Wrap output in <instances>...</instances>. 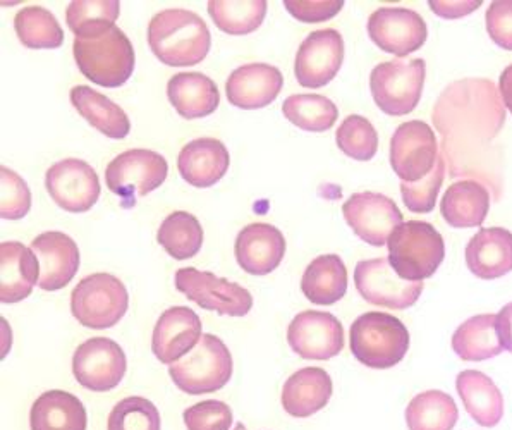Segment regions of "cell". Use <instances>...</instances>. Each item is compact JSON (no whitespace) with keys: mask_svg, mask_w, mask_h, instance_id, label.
I'll return each instance as SVG.
<instances>
[{"mask_svg":"<svg viewBox=\"0 0 512 430\" xmlns=\"http://www.w3.org/2000/svg\"><path fill=\"white\" fill-rule=\"evenodd\" d=\"M334 384L320 367H306L291 375L282 387V406L291 417L308 418L320 412L332 398Z\"/></svg>","mask_w":512,"mask_h":430,"instance_id":"26","label":"cell"},{"mask_svg":"<svg viewBox=\"0 0 512 430\" xmlns=\"http://www.w3.org/2000/svg\"><path fill=\"white\" fill-rule=\"evenodd\" d=\"M284 116L299 129L322 133L334 128L339 111L336 104L322 95H291L282 105Z\"/></svg>","mask_w":512,"mask_h":430,"instance_id":"38","label":"cell"},{"mask_svg":"<svg viewBox=\"0 0 512 430\" xmlns=\"http://www.w3.org/2000/svg\"><path fill=\"white\" fill-rule=\"evenodd\" d=\"M231 157L226 145L215 138H198L179 152L181 178L195 188H210L226 176Z\"/></svg>","mask_w":512,"mask_h":430,"instance_id":"24","label":"cell"},{"mask_svg":"<svg viewBox=\"0 0 512 430\" xmlns=\"http://www.w3.org/2000/svg\"><path fill=\"white\" fill-rule=\"evenodd\" d=\"M177 291L195 301L198 307L214 310L227 317H244L253 308V296L248 289L217 277L212 272L186 267L176 272Z\"/></svg>","mask_w":512,"mask_h":430,"instance_id":"10","label":"cell"},{"mask_svg":"<svg viewBox=\"0 0 512 430\" xmlns=\"http://www.w3.org/2000/svg\"><path fill=\"white\" fill-rule=\"evenodd\" d=\"M167 97L184 119H200L214 114L220 93L215 81L202 73H177L167 83Z\"/></svg>","mask_w":512,"mask_h":430,"instance_id":"29","label":"cell"},{"mask_svg":"<svg viewBox=\"0 0 512 430\" xmlns=\"http://www.w3.org/2000/svg\"><path fill=\"white\" fill-rule=\"evenodd\" d=\"M14 30L19 42L28 49H59L64 42V31L59 21L45 7L21 9L14 18Z\"/></svg>","mask_w":512,"mask_h":430,"instance_id":"36","label":"cell"},{"mask_svg":"<svg viewBox=\"0 0 512 430\" xmlns=\"http://www.w3.org/2000/svg\"><path fill=\"white\" fill-rule=\"evenodd\" d=\"M234 430H246V425L238 424V425H236V429H234Z\"/></svg>","mask_w":512,"mask_h":430,"instance_id":"50","label":"cell"},{"mask_svg":"<svg viewBox=\"0 0 512 430\" xmlns=\"http://www.w3.org/2000/svg\"><path fill=\"white\" fill-rule=\"evenodd\" d=\"M497 336L504 350L512 353V301L497 314Z\"/></svg>","mask_w":512,"mask_h":430,"instance_id":"48","label":"cell"},{"mask_svg":"<svg viewBox=\"0 0 512 430\" xmlns=\"http://www.w3.org/2000/svg\"><path fill=\"white\" fill-rule=\"evenodd\" d=\"M497 315H475L456 329L452 350L464 362H483L497 357L504 348L497 336Z\"/></svg>","mask_w":512,"mask_h":430,"instance_id":"33","label":"cell"},{"mask_svg":"<svg viewBox=\"0 0 512 430\" xmlns=\"http://www.w3.org/2000/svg\"><path fill=\"white\" fill-rule=\"evenodd\" d=\"M499 92L502 95V102L512 114V64L500 74Z\"/></svg>","mask_w":512,"mask_h":430,"instance_id":"49","label":"cell"},{"mask_svg":"<svg viewBox=\"0 0 512 430\" xmlns=\"http://www.w3.org/2000/svg\"><path fill=\"white\" fill-rule=\"evenodd\" d=\"M466 265L485 281L512 272V233L504 228L480 229L466 246Z\"/></svg>","mask_w":512,"mask_h":430,"instance_id":"25","label":"cell"},{"mask_svg":"<svg viewBox=\"0 0 512 430\" xmlns=\"http://www.w3.org/2000/svg\"><path fill=\"white\" fill-rule=\"evenodd\" d=\"M107 430H160L159 410L147 398L129 396L112 408Z\"/></svg>","mask_w":512,"mask_h":430,"instance_id":"41","label":"cell"},{"mask_svg":"<svg viewBox=\"0 0 512 430\" xmlns=\"http://www.w3.org/2000/svg\"><path fill=\"white\" fill-rule=\"evenodd\" d=\"M336 142L342 154L354 160L366 162L377 155V129L363 116L346 117L337 128Z\"/></svg>","mask_w":512,"mask_h":430,"instance_id":"40","label":"cell"},{"mask_svg":"<svg viewBox=\"0 0 512 430\" xmlns=\"http://www.w3.org/2000/svg\"><path fill=\"white\" fill-rule=\"evenodd\" d=\"M40 279V262L31 248L18 241L0 245V301L13 305L26 300Z\"/></svg>","mask_w":512,"mask_h":430,"instance_id":"23","label":"cell"},{"mask_svg":"<svg viewBox=\"0 0 512 430\" xmlns=\"http://www.w3.org/2000/svg\"><path fill=\"white\" fill-rule=\"evenodd\" d=\"M368 35L378 49L406 57L427 42L428 30L420 14L403 7H380L368 19Z\"/></svg>","mask_w":512,"mask_h":430,"instance_id":"16","label":"cell"},{"mask_svg":"<svg viewBox=\"0 0 512 430\" xmlns=\"http://www.w3.org/2000/svg\"><path fill=\"white\" fill-rule=\"evenodd\" d=\"M389 159L403 183L427 178L439 159V143L433 129L423 121L401 124L392 136Z\"/></svg>","mask_w":512,"mask_h":430,"instance_id":"13","label":"cell"},{"mask_svg":"<svg viewBox=\"0 0 512 430\" xmlns=\"http://www.w3.org/2000/svg\"><path fill=\"white\" fill-rule=\"evenodd\" d=\"M169 375L183 393H215L231 381V351L214 334H203L186 357L172 363Z\"/></svg>","mask_w":512,"mask_h":430,"instance_id":"6","label":"cell"},{"mask_svg":"<svg viewBox=\"0 0 512 430\" xmlns=\"http://www.w3.org/2000/svg\"><path fill=\"white\" fill-rule=\"evenodd\" d=\"M287 13L303 23H322L341 13L342 0H284Z\"/></svg>","mask_w":512,"mask_h":430,"instance_id":"45","label":"cell"},{"mask_svg":"<svg viewBox=\"0 0 512 430\" xmlns=\"http://www.w3.org/2000/svg\"><path fill=\"white\" fill-rule=\"evenodd\" d=\"M157 241L176 260H188L202 250L203 228L195 215L177 210L160 224Z\"/></svg>","mask_w":512,"mask_h":430,"instance_id":"35","label":"cell"},{"mask_svg":"<svg viewBox=\"0 0 512 430\" xmlns=\"http://www.w3.org/2000/svg\"><path fill=\"white\" fill-rule=\"evenodd\" d=\"M208 14L214 19L219 30L227 35H250L262 26L267 16L265 0L250 2H229V0H210Z\"/></svg>","mask_w":512,"mask_h":430,"instance_id":"37","label":"cell"},{"mask_svg":"<svg viewBox=\"0 0 512 430\" xmlns=\"http://www.w3.org/2000/svg\"><path fill=\"white\" fill-rule=\"evenodd\" d=\"M148 45L155 57L172 68L195 66L208 56L212 35L200 16L186 9H165L148 25Z\"/></svg>","mask_w":512,"mask_h":430,"instance_id":"2","label":"cell"},{"mask_svg":"<svg viewBox=\"0 0 512 430\" xmlns=\"http://www.w3.org/2000/svg\"><path fill=\"white\" fill-rule=\"evenodd\" d=\"M344 62V40L332 28L310 33L299 45L294 74L305 88H322L336 78Z\"/></svg>","mask_w":512,"mask_h":430,"instance_id":"17","label":"cell"},{"mask_svg":"<svg viewBox=\"0 0 512 430\" xmlns=\"http://www.w3.org/2000/svg\"><path fill=\"white\" fill-rule=\"evenodd\" d=\"M40 262L38 288L59 291L66 288L80 269V248L68 234L49 231L37 236L30 246Z\"/></svg>","mask_w":512,"mask_h":430,"instance_id":"19","label":"cell"},{"mask_svg":"<svg viewBox=\"0 0 512 430\" xmlns=\"http://www.w3.org/2000/svg\"><path fill=\"white\" fill-rule=\"evenodd\" d=\"M342 214L354 234L372 246L387 245L391 234L403 224L396 203L372 191L351 195L342 205Z\"/></svg>","mask_w":512,"mask_h":430,"instance_id":"14","label":"cell"},{"mask_svg":"<svg viewBox=\"0 0 512 430\" xmlns=\"http://www.w3.org/2000/svg\"><path fill=\"white\" fill-rule=\"evenodd\" d=\"M167 160L157 152L133 148L122 152L105 171L109 190L122 200V207H133L136 200L147 197L167 179Z\"/></svg>","mask_w":512,"mask_h":430,"instance_id":"9","label":"cell"},{"mask_svg":"<svg viewBox=\"0 0 512 430\" xmlns=\"http://www.w3.org/2000/svg\"><path fill=\"white\" fill-rule=\"evenodd\" d=\"M451 178H476L500 198L494 140L506 123L499 88L490 80H461L447 86L433 109Z\"/></svg>","mask_w":512,"mask_h":430,"instance_id":"1","label":"cell"},{"mask_svg":"<svg viewBox=\"0 0 512 430\" xmlns=\"http://www.w3.org/2000/svg\"><path fill=\"white\" fill-rule=\"evenodd\" d=\"M0 186H2V203L0 217L4 221L23 219L31 209V191L25 179L11 171L9 167H0Z\"/></svg>","mask_w":512,"mask_h":430,"instance_id":"43","label":"cell"},{"mask_svg":"<svg viewBox=\"0 0 512 430\" xmlns=\"http://www.w3.org/2000/svg\"><path fill=\"white\" fill-rule=\"evenodd\" d=\"M301 291L313 305L329 307L348 293V269L339 255H320L306 267Z\"/></svg>","mask_w":512,"mask_h":430,"instance_id":"32","label":"cell"},{"mask_svg":"<svg viewBox=\"0 0 512 430\" xmlns=\"http://www.w3.org/2000/svg\"><path fill=\"white\" fill-rule=\"evenodd\" d=\"M202 320L188 307H171L153 329V355L164 365L186 357L202 339Z\"/></svg>","mask_w":512,"mask_h":430,"instance_id":"20","label":"cell"},{"mask_svg":"<svg viewBox=\"0 0 512 430\" xmlns=\"http://www.w3.org/2000/svg\"><path fill=\"white\" fill-rule=\"evenodd\" d=\"M188 430H231L232 410L219 400L202 401L183 413Z\"/></svg>","mask_w":512,"mask_h":430,"instance_id":"44","label":"cell"},{"mask_svg":"<svg viewBox=\"0 0 512 430\" xmlns=\"http://www.w3.org/2000/svg\"><path fill=\"white\" fill-rule=\"evenodd\" d=\"M456 391L476 424L495 427L504 417V396L480 370H463L456 379Z\"/></svg>","mask_w":512,"mask_h":430,"instance_id":"28","label":"cell"},{"mask_svg":"<svg viewBox=\"0 0 512 430\" xmlns=\"http://www.w3.org/2000/svg\"><path fill=\"white\" fill-rule=\"evenodd\" d=\"M490 209V191L480 181L463 179L452 183L440 203V212L451 228L482 226Z\"/></svg>","mask_w":512,"mask_h":430,"instance_id":"27","label":"cell"},{"mask_svg":"<svg viewBox=\"0 0 512 430\" xmlns=\"http://www.w3.org/2000/svg\"><path fill=\"white\" fill-rule=\"evenodd\" d=\"M69 97L78 114L102 135L109 136L112 140H122L129 135L131 123L128 114L109 97L93 90L92 86H74Z\"/></svg>","mask_w":512,"mask_h":430,"instance_id":"31","label":"cell"},{"mask_svg":"<svg viewBox=\"0 0 512 430\" xmlns=\"http://www.w3.org/2000/svg\"><path fill=\"white\" fill-rule=\"evenodd\" d=\"M119 13L121 2L117 0H74L66 11V21L76 38L92 37L116 26Z\"/></svg>","mask_w":512,"mask_h":430,"instance_id":"39","label":"cell"},{"mask_svg":"<svg viewBox=\"0 0 512 430\" xmlns=\"http://www.w3.org/2000/svg\"><path fill=\"white\" fill-rule=\"evenodd\" d=\"M45 188L62 210L88 212L100 197V179L88 162L64 159L55 162L45 174Z\"/></svg>","mask_w":512,"mask_h":430,"instance_id":"15","label":"cell"},{"mask_svg":"<svg viewBox=\"0 0 512 430\" xmlns=\"http://www.w3.org/2000/svg\"><path fill=\"white\" fill-rule=\"evenodd\" d=\"M445 178V160L442 155L435 162L432 172L427 178L420 179L416 183H401V195L404 205L415 214H428L435 209L437 197Z\"/></svg>","mask_w":512,"mask_h":430,"instance_id":"42","label":"cell"},{"mask_svg":"<svg viewBox=\"0 0 512 430\" xmlns=\"http://www.w3.org/2000/svg\"><path fill=\"white\" fill-rule=\"evenodd\" d=\"M73 54L81 74L105 88L124 85L135 71L133 43L117 26L92 37L76 38Z\"/></svg>","mask_w":512,"mask_h":430,"instance_id":"3","label":"cell"},{"mask_svg":"<svg viewBox=\"0 0 512 430\" xmlns=\"http://www.w3.org/2000/svg\"><path fill=\"white\" fill-rule=\"evenodd\" d=\"M234 252L244 272L251 276H267L281 265L286 255V238L272 224L255 222L241 229Z\"/></svg>","mask_w":512,"mask_h":430,"instance_id":"21","label":"cell"},{"mask_svg":"<svg viewBox=\"0 0 512 430\" xmlns=\"http://www.w3.org/2000/svg\"><path fill=\"white\" fill-rule=\"evenodd\" d=\"M387 246L392 269L409 283H423L432 277L445 258L444 238L428 222H403Z\"/></svg>","mask_w":512,"mask_h":430,"instance_id":"5","label":"cell"},{"mask_svg":"<svg viewBox=\"0 0 512 430\" xmlns=\"http://www.w3.org/2000/svg\"><path fill=\"white\" fill-rule=\"evenodd\" d=\"M488 35L500 49L512 50V0H495L485 16Z\"/></svg>","mask_w":512,"mask_h":430,"instance_id":"46","label":"cell"},{"mask_svg":"<svg viewBox=\"0 0 512 430\" xmlns=\"http://www.w3.org/2000/svg\"><path fill=\"white\" fill-rule=\"evenodd\" d=\"M427 64L423 59L382 62L370 76V90L378 109L389 116H406L420 104Z\"/></svg>","mask_w":512,"mask_h":430,"instance_id":"7","label":"cell"},{"mask_svg":"<svg viewBox=\"0 0 512 430\" xmlns=\"http://www.w3.org/2000/svg\"><path fill=\"white\" fill-rule=\"evenodd\" d=\"M30 427L31 430H86L85 405L74 394L52 389L31 406Z\"/></svg>","mask_w":512,"mask_h":430,"instance_id":"30","label":"cell"},{"mask_svg":"<svg viewBox=\"0 0 512 430\" xmlns=\"http://www.w3.org/2000/svg\"><path fill=\"white\" fill-rule=\"evenodd\" d=\"M351 353L370 369L396 367L409 350L408 327L384 312H368L354 320L349 331Z\"/></svg>","mask_w":512,"mask_h":430,"instance_id":"4","label":"cell"},{"mask_svg":"<svg viewBox=\"0 0 512 430\" xmlns=\"http://www.w3.org/2000/svg\"><path fill=\"white\" fill-rule=\"evenodd\" d=\"M354 284L363 300L391 310L413 307L425 288V283H409L397 276L389 258L361 260L354 269Z\"/></svg>","mask_w":512,"mask_h":430,"instance_id":"11","label":"cell"},{"mask_svg":"<svg viewBox=\"0 0 512 430\" xmlns=\"http://www.w3.org/2000/svg\"><path fill=\"white\" fill-rule=\"evenodd\" d=\"M284 76L281 71L263 64H246L232 71L226 83L227 100L244 111L263 109L272 104L282 92Z\"/></svg>","mask_w":512,"mask_h":430,"instance_id":"22","label":"cell"},{"mask_svg":"<svg viewBox=\"0 0 512 430\" xmlns=\"http://www.w3.org/2000/svg\"><path fill=\"white\" fill-rule=\"evenodd\" d=\"M458 418L454 400L437 389L418 394L406 408L409 430H452L458 424Z\"/></svg>","mask_w":512,"mask_h":430,"instance_id":"34","label":"cell"},{"mask_svg":"<svg viewBox=\"0 0 512 430\" xmlns=\"http://www.w3.org/2000/svg\"><path fill=\"white\" fill-rule=\"evenodd\" d=\"M129 293L121 279L112 274H92L81 279L71 293V312L81 326L110 329L126 315Z\"/></svg>","mask_w":512,"mask_h":430,"instance_id":"8","label":"cell"},{"mask_svg":"<svg viewBox=\"0 0 512 430\" xmlns=\"http://www.w3.org/2000/svg\"><path fill=\"white\" fill-rule=\"evenodd\" d=\"M287 341L305 360H330L344 348V329L336 315L306 310L289 324Z\"/></svg>","mask_w":512,"mask_h":430,"instance_id":"18","label":"cell"},{"mask_svg":"<svg viewBox=\"0 0 512 430\" xmlns=\"http://www.w3.org/2000/svg\"><path fill=\"white\" fill-rule=\"evenodd\" d=\"M482 0H464V2H445V0H430L428 6L439 18L459 19L468 16L482 7Z\"/></svg>","mask_w":512,"mask_h":430,"instance_id":"47","label":"cell"},{"mask_svg":"<svg viewBox=\"0 0 512 430\" xmlns=\"http://www.w3.org/2000/svg\"><path fill=\"white\" fill-rule=\"evenodd\" d=\"M128 358L121 346L109 338H92L74 351L73 374L81 386L93 393H107L121 384Z\"/></svg>","mask_w":512,"mask_h":430,"instance_id":"12","label":"cell"}]
</instances>
